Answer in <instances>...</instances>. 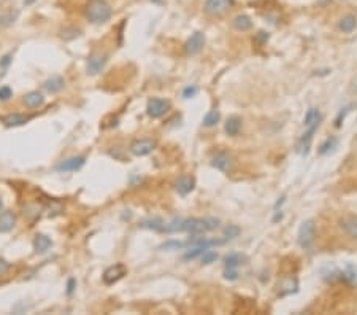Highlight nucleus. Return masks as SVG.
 I'll list each match as a JSON object with an SVG mask.
<instances>
[{
    "label": "nucleus",
    "instance_id": "f257e3e1",
    "mask_svg": "<svg viewBox=\"0 0 357 315\" xmlns=\"http://www.w3.org/2000/svg\"><path fill=\"white\" fill-rule=\"evenodd\" d=\"M84 15L94 24H102L111 18L113 11L107 0H89L84 8Z\"/></svg>",
    "mask_w": 357,
    "mask_h": 315
},
{
    "label": "nucleus",
    "instance_id": "f03ea898",
    "mask_svg": "<svg viewBox=\"0 0 357 315\" xmlns=\"http://www.w3.org/2000/svg\"><path fill=\"white\" fill-rule=\"evenodd\" d=\"M316 240V223L314 220H307L303 221L300 228H298V234H297V242L302 249L308 250L311 249V245Z\"/></svg>",
    "mask_w": 357,
    "mask_h": 315
},
{
    "label": "nucleus",
    "instance_id": "7ed1b4c3",
    "mask_svg": "<svg viewBox=\"0 0 357 315\" xmlns=\"http://www.w3.org/2000/svg\"><path fill=\"white\" fill-rule=\"evenodd\" d=\"M233 0H206L203 10L210 16H222L233 7Z\"/></svg>",
    "mask_w": 357,
    "mask_h": 315
},
{
    "label": "nucleus",
    "instance_id": "20e7f679",
    "mask_svg": "<svg viewBox=\"0 0 357 315\" xmlns=\"http://www.w3.org/2000/svg\"><path fill=\"white\" fill-rule=\"evenodd\" d=\"M157 147V142L153 140V139H138L135 142L130 143L129 150L132 154H135V156H146V154L153 153L156 150Z\"/></svg>",
    "mask_w": 357,
    "mask_h": 315
},
{
    "label": "nucleus",
    "instance_id": "39448f33",
    "mask_svg": "<svg viewBox=\"0 0 357 315\" xmlns=\"http://www.w3.org/2000/svg\"><path fill=\"white\" fill-rule=\"evenodd\" d=\"M170 110V102L165 99H159V97H154L148 102L146 105V113L151 118H160Z\"/></svg>",
    "mask_w": 357,
    "mask_h": 315
},
{
    "label": "nucleus",
    "instance_id": "423d86ee",
    "mask_svg": "<svg viewBox=\"0 0 357 315\" xmlns=\"http://www.w3.org/2000/svg\"><path fill=\"white\" fill-rule=\"evenodd\" d=\"M203 47H205L203 32H194L192 35L187 38L186 45H184V53L187 56H195L203 50Z\"/></svg>",
    "mask_w": 357,
    "mask_h": 315
},
{
    "label": "nucleus",
    "instance_id": "0eeeda50",
    "mask_svg": "<svg viewBox=\"0 0 357 315\" xmlns=\"http://www.w3.org/2000/svg\"><path fill=\"white\" fill-rule=\"evenodd\" d=\"M125 274H127V267H125L124 265H121V263H118V265H113L107 269L105 272H103V283L105 285H113L116 283L118 280L123 279Z\"/></svg>",
    "mask_w": 357,
    "mask_h": 315
},
{
    "label": "nucleus",
    "instance_id": "6e6552de",
    "mask_svg": "<svg viewBox=\"0 0 357 315\" xmlns=\"http://www.w3.org/2000/svg\"><path fill=\"white\" fill-rule=\"evenodd\" d=\"M211 166L215 169L224 172V174H229V172L232 170L233 161L227 153H216L215 156L211 158Z\"/></svg>",
    "mask_w": 357,
    "mask_h": 315
},
{
    "label": "nucleus",
    "instance_id": "1a4fd4ad",
    "mask_svg": "<svg viewBox=\"0 0 357 315\" xmlns=\"http://www.w3.org/2000/svg\"><path fill=\"white\" fill-rule=\"evenodd\" d=\"M84 163H86L84 156H73V158L65 159V161H62L61 164H57L56 170L57 172H75V170L81 169Z\"/></svg>",
    "mask_w": 357,
    "mask_h": 315
},
{
    "label": "nucleus",
    "instance_id": "9d476101",
    "mask_svg": "<svg viewBox=\"0 0 357 315\" xmlns=\"http://www.w3.org/2000/svg\"><path fill=\"white\" fill-rule=\"evenodd\" d=\"M340 228L351 239H357V215H346L340 220Z\"/></svg>",
    "mask_w": 357,
    "mask_h": 315
},
{
    "label": "nucleus",
    "instance_id": "9b49d317",
    "mask_svg": "<svg viewBox=\"0 0 357 315\" xmlns=\"http://www.w3.org/2000/svg\"><path fill=\"white\" fill-rule=\"evenodd\" d=\"M297 290H298V282H297L295 277L283 279L278 283V295L279 296H287V295L297 293Z\"/></svg>",
    "mask_w": 357,
    "mask_h": 315
},
{
    "label": "nucleus",
    "instance_id": "f8f14e48",
    "mask_svg": "<svg viewBox=\"0 0 357 315\" xmlns=\"http://www.w3.org/2000/svg\"><path fill=\"white\" fill-rule=\"evenodd\" d=\"M107 64V56L103 54H94L89 57L88 61V73L91 75H97L103 70V67Z\"/></svg>",
    "mask_w": 357,
    "mask_h": 315
},
{
    "label": "nucleus",
    "instance_id": "ddd939ff",
    "mask_svg": "<svg viewBox=\"0 0 357 315\" xmlns=\"http://www.w3.org/2000/svg\"><path fill=\"white\" fill-rule=\"evenodd\" d=\"M195 186V180L192 177H187V175H183L180 179L176 180L175 183V190L178 191V194H181V196H186L189 194Z\"/></svg>",
    "mask_w": 357,
    "mask_h": 315
},
{
    "label": "nucleus",
    "instance_id": "4468645a",
    "mask_svg": "<svg viewBox=\"0 0 357 315\" xmlns=\"http://www.w3.org/2000/svg\"><path fill=\"white\" fill-rule=\"evenodd\" d=\"M2 121L5 123V126H8V128H16V126H22L27 121H31V116L22 115V113H10L7 116L2 118Z\"/></svg>",
    "mask_w": 357,
    "mask_h": 315
},
{
    "label": "nucleus",
    "instance_id": "2eb2a0df",
    "mask_svg": "<svg viewBox=\"0 0 357 315\" xmlns=\"http://www.w3.org/2000/svg\"><path fill=\"white\" fill-rule=\"evenodd\" d=\"M64 86H65L64 78L59 77V75L51 77V78H48V80H46V82L43 83L45 91H48V93H51V94L59 93L61 89H64Z\"/></svg>",
    "mask_w": 357,
    "mask_h": 315
},
{
    "label": "nucleus",
    "instance_id": "dca6fc26",
    "mask_svg": "<svg viewBox=\"0 0 357 315\" xmlns=\"http://www.w3.org/2000/svg\"><path fill=\"white\" fill-rule=\"evenodd\" d=\"M16 225V215L13 212H3L0 214V232H8Z\"/></svg>",
    "mask_w": 357,
    "mask_h": 315
},
{
    "label": "nucleus",
    "instance_id": "f3484780",
    "mask_svg": "<svg viewBox=\"0 0 357 315\" xmlns=\"http://www.w3.org/2000/svg\"><path fill=\"white\" fill-rule=\"evenodd\" d=\"M24 104L29 108H38L45 104V97L38 91H31V93H27L24 96Z\"/></svg>",
    "mask_w": 357,
    "mask_h": 315
},
{
    "label": "nucleus",
    "instance_id": "a211bd4d",
    "mask_svg": "<svg viewBox=\"0 0 357 315\" xmlns=\"http://www.w3.org/2000/svg\"><path fill=\"white\" fill-rule=\"evenodd\" d=\"M51 245H53V240L48 236H45V234H37L35 239H33V250H35L37 253H45V251H48L51 249Z\"/></svg>",
    "mask_w": 357,
    "mask_h": 315
},
{
    "label": "nucleus",
    "instance_id": "6ab92c4d",
    "mask_svg": "<svg viewBox=\"0 0 357 315\" xmlns=\"http://www.w3.org/2000/svg\"><path fill=\"white\" fill-rule=\"evenodd\" d=\"M224 129H226V134L230 135V137H235L240 134V129H241V118L237 116V115H233V116H229L227 121H226V126H224Z\"/></svg>",
    "mask_w": 357,
    "mask_h": 315
},
{
    "label": "nucleus",
    "instance_id": "aec40b11",
    "mask_svg": "<svg viewBox=\"0 0 357 315\" xmlns=\"http://www.w3.org/2000/svg\"><path fill=\"white\" fill-rule=\"evenodd\" d=\"M357 27V18L354 15H346L343 16L338 22V29L344 33H351Z\"/></svg>",
    "mask_w": 357,
    "mask_h": 315
},
{
    "label": "nucleus",
    "instance_id": "412c9836",
    "mask_svg": "<svg viewBox=\"0 0 357 315\" xmlns=\"http://www.w3.org/2000/svg\"><path fill=\"white\" fill-rule=\"evenodd\" d=\"M232 26L240 32H246V31H249V29L252 27V21H251V18L248 15H238V16H235V18H233Z\"/></svg>",
    "mask_w": 357,
    "mask_h": 315
},
{
    "label": "nucleus",
    "instance_id": "4be33fe9",
    "mask_svg": "<svg viewBox=\"0 0 357 315\" xmlns=\"http://www.w3.org/2000/svg\"><path fill=\"white\" fill-rule=\"evenodd\" d=\"M321 119H322V115L318 108H310L303 118V124H305V128H310V126L319 124Z\"/></svg>",
    "mask_w": 357,
    "mask_h": 315
},
{
    "label": "nucleus",
    "instance_id": "5701e85b",
    "mask_svg": "<svg viewBox=\"0 0 357 315\" xmlns=\"http://www.w3.org/2000/svg\"><path fill=\"white\" fill-rule=\"evenodd\" d=\"M341 279H344L349 285H356L357 286V266H353V265H348L344 267V271L340 274Z\"/></svg>",
    "mask_w": 357,
    "mask_h": 315
},
{
    "label": "nucleus",
    "instance_id": "b1692460",
    "mask_svg": "<svg viewBox=\"0 0 357 315\" xmlns=\"http://www.w3.org/2000/svg\"><path fill=\"white\" fill-rule=\"evenodd\" d=\"M140 226L146 229H153V231H164L165 223L160 218H146L140 223Z\"/></svg>",
    "mask_w": 357,
    "mask_h": 315
},
{
    "label": "nucleus",
    "instance_id": "393cba45",
    "mask_svg": "<svg viewBox=\"0 0 357 315\" xmlns=\"http://www.w3.org/2000/svg\"><path fill=\"white\" fill-rule=\"evenodd\" d=\"M243 260H245V258L241 256L240 253H230V255H227L226 258H224V265H226V267L237 269L240 265H243Z\"/></svg>",
    "mask_w": 357,
    "mask_h": 315
},
{
    "label": "nucleus",
    "instance_id": "a878e982",
    "mask_svg": "<svg viewBox=\"0 0 357 315\" xmlns=\"http://www.w3.org/2000/svg\"><path fill=\"white\" fill-rule=\"evenodd\" d=\"M219 119H221V115L215 108V110H210L208 113H206V116L203 118V126L205 128H213V126H216L217 123H219Z\"/></svg>",
    "mask_w": 357,
    "mask_h": 315
},
{
    "label": "nucleus",
    "instance_id": "bb28decb",
    "mask_svg": "<svg viewBox=\"0 0 357 315\" xmlns=\"http://www.w3.org/2000/svg\"><path fill=\"white\" fill-rule=\"evenodd\" d=\"M205 250H208V249H205V247H202V245H194V247L189 250V251H186V253L183 255V260L184 261H189V260H195V258H199L202 253H203Z\"/></svg>",
    "mask_w": 357,
    "mask_h": 315
},
{
    "label": "nucleus",
    "instance_id": "cd10ccee",
    "mask_svg": "<svg viewBox=\"0 0 357 315\" xmlns=\"http://www.w3.org/2000/svg\"><path fill=\"white\" fill-rule=\"evenodd\" d=\"M337 143H338V140L335 139V137H329V139H327L324 143H321L319 154H327V153L333 151V148L337 147Z\"/></svg>",
    "mask_w": 357,
    "mask_h": 315
},
{
    "label": "nucleus",
    "instance_id": "c85d7f7f",
    "mask_svg": "<svg viewBox=\"0 0 357 315\" xmlns=\"http://www.w3.org/2000/svg\"><path fill=\"white\" fill-rule=\"evenodd\" d=\"M217 260V253L216 251H213V250H205L203 253L200 255V261H202V265H211V263H215Z\"/></svg>",
    "mask_w": 357,
    "mask_h": 315
},
{
    "label": "nucleus",
    "instance_id": "c756f323",
    "mask_svg": "<svg viewBox=\"0 0 357 315\" xmlns=\"http://www.w3.org/2000/svg\"><path fill=\"white\" fill-rule=\"evenodd\" d=\"M240 232L241 231H240V228L237 225H229V226L224 228V237H226V239H235V237H238Z\"/></svg>",
    "mask_w": 357,
    "mask_h": 315
},
{
    "label": "nucleus",
    "instance_id": "7c9ffc66",
    "mask_svg": "<svg viewBox=\"0 0 357 315\" xmlns=\"http://www.w3.org/2000/svg\"><path fill=\"white\" fill-rule=\"evenodd\" d=\"M184 247L183 242H178V240H167L165 244L160 245V249L162 250H167V251H171V250H180Z\"/></svg>",
    "mask_w": 357,
    "mask_h": 315
},
{
    "label": "nucleus",
    "instance_id": "2f4dec72",
    "mask_svg": "<svg viewBox=\"0 0 357 315\" xmlns=\"http://www.w3.org/2000/svg\"><path fill=\"white\" fill-rule=\"evenodd\" d=\"M11 96H13V91H11L10 86H2L0 88V100L2 102H7Z\"/></svg>",
    "mask_w": 357,
    "mask_h": 315
},
{
    "label": "nucleus",
    "instance_id": "473e14b6",
    "mask_svg": "<svg viewBox=\"0 0 357 315\" xmlns=\"http://www.w3.org/2000/svg\"><path fill=\"white\" fill-rule=\"evenodd\" d=\"M224 277H226L227 280H237V279H238V272H237V269H233V267H226V272H224Z\"/></svg>",
    "mask_w": 357,
    "mask_h": 315
},
{
    "label": "nucleus",
    "instance_id": "72a5a7b5",
    "mask_svg": "<svg viewBox=\"0 0 357 315\" xmlns=\"http://www.w3.org/2000/svg\"><path fill=\"white\" fill-rule=\"evenodd\" d=\"M197 93H199V89L195 88V86H187V88H184L183 96L186 97V99H191V97H194Z\"/></svg>",
    "mask_w": 357,
    "mask_h": 315
},
{
    "label": "nucleus",
    "instance_id": "f704fd0d",
    "mask_svg": "<svg viewBox=\"0 0 357 315\" xmlns=\"http://www.w3.org/2000/svg\"><path fill=\"white\" fill-rule=\"evenodd\" d=\"M10 263L7 260H3V258H0V276H5L8 271H10Z\"/></svg>",
    "mask_w": 357,
    "mask_h": 315
},
{
    "label": "nucleus",
    "instance_id": "c9c22d12",
    "mask_svg": "<svg viewBox=\"0 0 357 315\" xmlns=\"http://www.w3.org/2000/svg\"><path fill=\"white\" fill-rule=\"evenodd\" d=\"M206 221V226H208V231H213V229H216L219 226V220L217 218H205Z\"/></svg>",
    "mask_w": 357,
    "mask_h": 315
},
{
    "label": "nucleus",
    "instance_id": "e433bc0d",
    "mask_svg": "<svg viewBox=\"0 0 357 315\" xmlns=\"http://www.w3.org/2000/svg\"><path fill=\"white\" fill-rule=\"evenodd\" d=\"M75 288H77V280H75V279H68V282H67V295L72 296Z\"/></svg>",
    "mask_w": 357,
    "mask_h": 315
},
{
    "label": "nucleus",
    "instance_id": "4c0bfd02",
    "mask_svg": "<svg viewBox=\"0 0 357 315\" xmlns=\"http://www.w3.org/2000/svg\"><path fill=\"white\" fill-rule=\"evenodd\" d=\"M10 62H11V56L10 54L2 57V61H0V67H2V70H7V67L10 66Z\"/></svg>",
    "mask_w": 357,
    "mask_h": 315
},
{
    "label": "nucleus",
    "instance_id": "58836bf2",
    "mask_svg": "<svg viewBox=\"0 0 357 315\" xmlns=\"http://www.w3.org/2000/svg\"><path fill=\"white\" fill-rule=\"evenodd\" d=\"M257 38L261 40L262 43H264V42H267V40H268V33H267V32H259V33H257Z\"/></svg>",
    "mask_w": 357,
    "mask_h": 315
},
{
    "label": "nucleus",
    "instance_id": "ea45409f",
    "mask_svg": "<svg viewBox=\"0 0 357 315\" xmlns=\"http://www.w3.org/2000/svg\"><path fill=\"white\" fill-rule=\"evenodd\" d=\"M24 3L26 5H32V3H35V0H24Z\"/></svg>",
    "mask_w": 357,
    "mask_h": 315
},
{
    "label": "nucleus",
    "instance_id": "a19ab883",
    "mask_svg": "<svg viewBox=\"0 0 357 315\" xmlns=\"http://www.w3.org/2000/svg\"><path fill=\"white\" fill-rule=\"evenodd\" d=\"M3 209V200H2V198H0V210Z\"/></svg>",
    "mask_w": 357,
    "mask_h": 315
},
{
    "label": "nucleus",
    "instance_id": "79ce46f5",
    "mask_svg": "<svg viewBox=\"0 0 357 315\" xmlns=\"http://www.w3.org/2000/svg\"><path fill=\"white\" fill-rule=\"evenodd\" d=\"M151 2H153V3H160V2H162V0H151Z\"/></svg>",
    "mask_w": 357,
    "mask_h": 315
}]
</instances>
